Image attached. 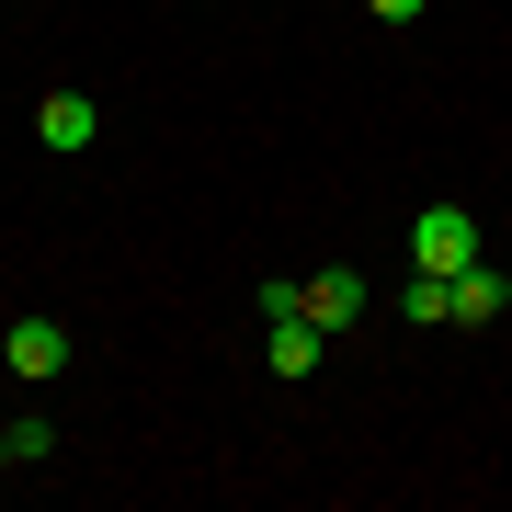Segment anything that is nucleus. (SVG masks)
<instances>
[{"label":"nucleus","mask_w":512,"mask_h":512,"mask_svg":"<svg viewBox=\"0 0 512 512\" xmlns=\"http://www.w3.org/2000/svg\"><path fill=\"white\" fill-rule=\"evenodd\" d=\"M478 251H490V239H478L467 205H421V217H410V274H467Z\"/></svg>","instance_id":"obj_1"},{"label":"nucleus","mask_w":512,"mask_h":512,"mask_svg":"<svg viewBox=\"0 0 512 512\" xmlns=\"http://www.w3.org/2000/svg\"><path fill=\"white\" fill-rule=\"evenodd\" d=\"M69 353H80L69 319H46V308H23L12 330H0V365H12L23 387H57V376H69Z\"/></svg>","instance_id":"obj_2"},{"label":"nucleus","mask_w":512,"mask_h":512,"mask_svg":"<svg viewBox=\"0 0 512 512\" xmlns=\"http://www.w3.org/2000/svg\"><path fill=\"white\" fill-rule=\"evenodd\" d=\"M296 308H308V319L330 330V342H342V330H353V319L376 308V285L353 274V262H330V274H308V285H296Z\"/></svg>","instance_id":"obj_3"},{"label":"nucleus","mask_w":512,"mask_h":512,"mask_svg":"<svg viewBox=\"0 0 512 512\" xmlns=\"http://www.w3.org/2000/svg\"><path fill=\"white\" fill-rule=\"evenodd\" d=\"M92 137H103V103L92 92H46L35 103V148H46V160H80Z\"/></svg>","instance_id":"obj_4"},{"label":"nucleus","mask_w":512,"mask_h":512,"mask_svg":"<svg viewBox=\"0 0 512 512\" xmlns=\"http://www.w3.org/2000/svg\"><path fill=\"white\" fill-rule=\"evenodd\" d=\"M262 353H274V376H319V353H330V330L296 308V319H262Z\"/></svg>","instance_id":"obj_5"},{"label":"nucleus","mask_w":512,"mask_h":512,"mask_svg":"<svg viewBox=\"0 0 512 512\" xmlns=\"http://www.w3.org/2000/svg\"><path fill=\"white\" fill-rule=\"evenodd\" d=\"M444 285H456V319H467V330H490V319L512 308V274H501V262H490V251H478V262H467V274H444Z\"/></svg>","instance_id":"obj_6"},{"label":"nucleus","mask_w":512,"mask_h":512,"mask_svg":"<svg viewBox=\"0 0 512 512\" xmlns=\"http://www.w3.org/2000/svg\"><path fill=\"white\" fill-rule=\"evenodd\" d=\"M387 308H399L410 330H444V319H456V285H444V274H410L399 296H387Z\"/></svg>","instance_id":"obj_7"},{"label":"nucleus","mask_w":512,"mask_h":512,"mask_svg":"<svg viewBox=\"0 0 512 512\" xmlns=\"http://www.w3.org/2000/svg\"><path fill=\"white\" fill-rule=\"evenodd\" d=\"M46 456H57V433H46L35 410H23V421H12V467H46Z\"/></svg>","instance_id":"obj_8"},{"label":"nucleus","mask_w":512,"mask_h":512,"mask_svg":"<svg viewBox=\"0 0 512 512\" xmlns=\"http://www.w3.org/2000/svg\"><path fill=\"white\" fill-rule=\"evenodd\" d=\"M365 12H376V23H421V0H365Z\"/></svg>","instance_id":"obj_9"},{"label":"nucleus","mask_w":512,"mask_h":512,"mask_svg":"<svg viewBox=\"0 0 512 512\" xmlns=\"http://www.w3.org/2000/svg\"><path fill=\"white\" fill-rule=\"evenodd\" d=\"M0 467H12V421H0Z\"/></svg>","instance_id":"obj_10"}]
</instances>
